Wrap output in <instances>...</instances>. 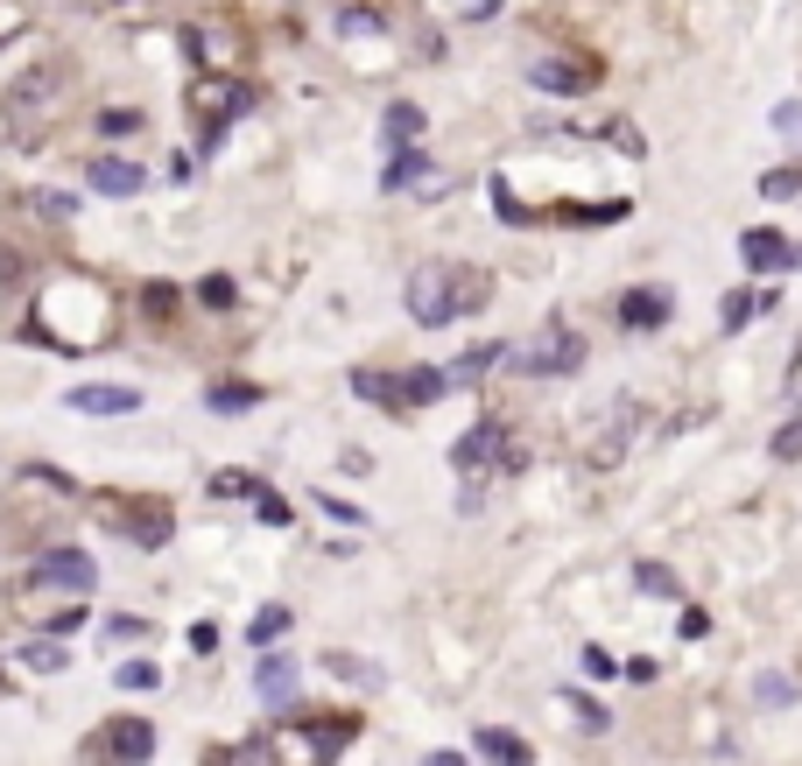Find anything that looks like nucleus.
I'll return each instance as SVG.
<instances>
[{"mask_svg":"<svg viewBox=\"0 0 802 766\" xmlns=\"http://www.w3.org/2000/svg\"><path fill=\"white\" fill-rule=\"evenodd\" d=\"M486 303V275L479 267H458V261H423L409 275V317L423 324V330H437V324H458L465 310H479Z\"/></svg>","mask_w":802,"mask_h":766,"instance_id":"obj_1","label":"nucleus"},{"mask_svg":"<svg viewBox=\"0 0 802 766\" xmlns=\"http://www.w3.org/2000/svg\"><path fill=\"white\" fill-rule=\"evenodd\" d=\"M577 359H585V338H577L571 324H542V330L522 344V359H514V366L535 373V380H549V373H571Z\"/></svg>","mask_w":802,"mask_h":766,"instance_id":"obj_2","label":"nucleus"},{"mask_svg":"<svg viewBox=\"0 0 802 766\" xmlns=\"http://www.w3.org/2000/svg\"><path fill=\"white\" fill-rule=\"evenodd\" d=\"M500 450H507V423H500V415H479V423L451 443V464H458V472H486Z\"/></svg>","mask_w":802,"mask_h":766,"instance_id":"obj_3","label":"nucleus"},{"mask_svg":"<svg viewBox=\"0 0 802 766\" xmlns=\"http://www.w3.org/2000/svg\"><path fill=\"white\" fill-rule=\"evenodd\" d=\"M36 577L42 583H57V591H92V583H99V563H92V555H85V549H50V555H42V563H36Z\"/></svg>","mask_w":802,"mask_h":766,"instance_id":"obj_4","label":"nucleus"},{"mask_svg":"<svg viewBox=\"0 0 802 766\" xmlns=\"http://www.w3.org/2000/svg\"><path fill=\"white\" fill-rule=\"evenodd\" d=\"M106 753L121 766H141L148 753H155V725H148V717H113V725H106Z\"/></svg>","mask_w":802,"mask_h":766,"instance_id":"obj_5","label":"nucleus"},{"mask_svg":"<svg viewBox=\"0 0 802 766\" xmlns=\"http://www.w3.org/2000/svg\"><path fill=\"white\" fill-rule=\"evenodd\" d=\"M64 409H78V415H134L141 394H134V387H71Z\"/></svg>","mask_w":802,"mask_h":766,"instance_id":"obj_6","label":"nucleus"},{"mask_svg":"<svg viewBox=\"0 0 802 766\" xmlns=\"http://www.w3.org/2000/svg\"><path fill=\"white\" fill-rule=\"evenodd\" d=\"M528 85H535V92H556V99H577V92H591V71H585V64H563V56H549V64L528 71Z\"/></svg>","mask_w":802,"mask_h":766,"instance_id":"obj_7","label":"nucleus"},{"mask_svg":"<svg viewBox=\"0 0 802 766\" xmlns=\"http://www.w3.org/2000/svg\"><path fill=\"white\" fill-rule=\"evenodd\" d=\"M92 190H106V198H134V190H148V169H141V162H121V155H99L92 162Z\"/></svg>","mask_w":802,"mask_h":766,"instance_id":"obj_8","label":"nucleus"},{"mask_svg":"<svg viewBox=\"0 0 802 766\" xmlns=\"http://www.w3.org/2000/svg\"><path fill=\"white\" fill-rule=\"evenodd\" d=\"M739 261H747L753 275H775V267H789V239L767 233V225H753V233L739 239Z\"/></svg>","mask_w":802,"mask_h":766,"instance_id":"obj_9","label":"nucleus"},{"mask_svg":"<svg viewBox=\"0 0 802 766\" xmlns=\"http://www.w3.org/2000/svg\"><path fill=\"white\" fill-rule=\"evenodd\" d=\"M619 324H627V330H655V324H668V289H634L627 303H619Z\"/></svg>","mask_w":802,"mask_h":766,"instance_id":"obj_10","label":"nucleus"},{"mask_svg":"<svg viewBox=\"0 0 802 766\" xmlns=\"http://www.w3.org/2000/svg\"><path fill=\"white\" fill-rule=\"evenodd\" d=\"M775 303H781L775 289H732V296H725V310H718V324H725V330H739V324L767 317V310H775Z\"/></svg>","mask_w":802,"mask_h":766,"instance_id":"obj_11","label":"nucleus"},{"mask_svg":"<svg viewBox=\"0 0 802 766\" xmlns=\"http://www.w3.org/2000/svg\"><path fill=\"white\" fill-rule=\"evenodd\" d=\"M472 745H479V753L493 759V766H528V745L514 739V731H500V725H486V731H479V739H472Z\"/></svg>","mask_w":802,"mask_h":766,"instance_id":"obj_12","label":"nucleus"},{"mask_svg":"<svg viewBox=\"0 0 802 766\" xmlns=\"http://www.w3.org/2000/svg\"><path fill=\"white\" fill-rule=\"evenodd\" d=\"M380 127H388V148L401 155V148H415V134H423V106H409V99H394Z\"/></svg>","mask_w":802,"mask_h":766,"instance_id":"obj_13","label":"nucleus"},{"mask_svg":"<svg viewBox=\"0 0 802 766\" xmlns=\"http://www.w3.org/2000/svg\"><path fill=\"white\" fill-rule=\"evenodd\" d=\"M254 682H261V696H267V703H289V689H296V661H289V654H267Z\"/></svg>","mask_w":802,"mask_h":766,"instance_id":"obj_14","label":"nucleus"},{"mask_svg":"<svg viewBox=\"0 0 802 766\" xmlns=\"http://www.w3.org/2000/svg\"><path fill=\"white\" fill-rule=\"evenodd\" d=\"M493 359H507V344H479V352H465L451 373H443V380H451V387H465V380H479V373L493 366Z\"/></svg>","mask_w":802,"mask_h":766,"instance_id":"obj_15","label":"nucleus"},{"mask_svg":"<svg viewBox=\"0 0 802 766\" xmlns=\"http://www.w3.org/2000/svg\"><path fill=\"white\" fill-rule=\"evenodd\" d=\"M352 394L380 401V409H401V380H388V373H352Z\"/></svg>","mask_w":802,"mask_h":766,"instance_id":"obj_16","label":"nucleus"},{"mask_svg":"<svg viewBox=\"0 0 802 766\" xmlns=\"http://www.w3.org/2000/svg\"><path fill=\"white\" fill-rule=\"evenodd\" d=\"M281 633H289V605H261L254 626H247V640H254V648H267V640H281Z\"/></svg>","mask_w":802,"mask_h":766,"instance_id":"obj_17","label":"nucleus"},{"mask_svg":"<svg viewBox=\"0 0 802 766\" xmlns=\"http://www.w3.org/2000/svg\"><path fill=\"white\" fill-rule=\"evenodd\" d=\"M443 387H451V380H443V373H409V380H401V409H415V401H437L443 394Z\"/></svg>","mask_w":802,"mask_h":766,"instance_id":"obj_18","label":"nucleus"},{"mask_svg":"<svg viewBox=\"0 0 802 766\" xmlns=\"http://www.w3.org/2000/svg\"><path fill=\"white\" fill-rule=\"evenodd\" d=\"M634 583H641L648 598H676V569H668V563H641V569H634Z\"/></svg>","mask_w":802,"mask_h":766,"instance_id":"obj_19","label":"nucleus"},{"mask_svg":"<svg viewBox=\"0 0 802 766\" xmlns=\"http://www.w3.org/2000/svg\"><path fill=\"white\" fill-rule=\"evenodd\" d=\"M190 50H198L204 64H233V36H218V28H198V36H190Z\"/></svg>","mask_w":802,"mask_h":766,"instance_id":"obj_20","label":"nucleus"},{"mask_svg":"<svg viewBox=\"0 0 802 766\" xmlns=\"http://www.w3.org/2000/svg\"><path fill=\"white\" fill-rule=\"evenodd\" d=\"M761 198H775V204L781 198H802V169H767L761 176Z\"/></svg>","mask_w":802,"mask_h":766,"instance_id":"obj_21","label":"nucleus"},{"mask_svg":"<svg viewBox=\"0 0 802 766\" xmlns=\"http://www.w3.org/2000/svg\"><path fill=\"white\" fill-rule=\"evenodd\" d=\"M254 401H261V387H212L218 415H240V409H254Z\"/></svg>","mask_w":802,"mask_h":766,"instance_id":"obj_22","label":"nucleus"},{"mask_svg":"<svg viewBox=\"0 0 802 766\" xmlns=\"http://www.w3.org/2000/svg\"><path fill=\"white\" fill-rule=\"evenodd\" d=\"M198 303H204V310H233V281H226V275H204V281H198Z\"/></svg>","mask_w":802,"mask_h":766,"instance_id":"obj_23","label":"nucleus"},{"mask_svg":"<svg viewBox=\"0 0 802 766\" xmlns=\"http://www.w3.org/2000/svg\"><path fill=\"white\" fill-rule=\"evenodd\" d=\"M331 675H346V682H366V689L380 682V668H366V661H352V654H331Z\"/></svg>","mask_w":802,"mask_h":766,"instance_id":"obj_24","label":"nucleus"},{"mask_svg":"<svg viewBox=\"0 0 802 766\" xmlns=\"http://www.w3.org/2000/svg\"><path fill=\"white\" fill-rule=\"evenodd\" d=\"M443 8H451L458 22H493V14H500V0H443Z\"/></svg>","mask_w":802,"mask_h":766,"instance_id":"obj_25","label":"nucleus"},{"mask_svg":"<svg viewBox=\"0 0 802 766\" xmlns=\"http://www.w3.org/2000/svg\"><path fill=\"white\" fill-rule=\"evenodd\" d=\"M775 457H781V464H789V457H802V415L775 429Z\"/></svg>","mask_w":802,"mask_h":766,"instance_id":"obj_26","label":"nucleus"},{"mask_svg":"<svg viewBox=\"0 0 802 766\" xmlns=\"http://www.w3.org/2000/svg\"><path fill=\"white\" fill-rule=\"evenodd\" d=\"M338 28H346V36H374L380 14H374V8H346V14H338Z\"/></svg>","mask_w":802,"mask_h":766,"instance_id":"obj_27","label":"nucleus"},{"mask_svg":"<svg viewBox=\"0 0 802 766\" xmlns=\"http://www.w3.org/2000/svg\"><path fill=\"white\" fill-rule=\"evenodd\" d=\"M317 506H324V514H331V520H346V528H366V514H360V506L331 500V492H317Z\"/></svg>","mask_w":802,"mask_h":766,"instance_id":"obj_28","label":"nucleus"},{"mask_svg":"<svg viewBox=\"0 0 802 766\" xmlns=\"http://www.w3.org/2000/svg\"><path fill=\"white\" fill-rule=\"evenodd\" d=\"M155 682H162V675L148 668V661H127V668H121V689H155Z\"/></svg>","mask_w":802,"mask_h":766,"instance_id":"obj_29","label":"nucleus"},{"mask_svg":"<svg viewBox=\"0 0 802 766\" xmlns=\"http://www.w3.org/2000/svg\"><path fill=\"white\" fill-rule=\"evenodd\" d=\"M64 648H28V668H42V675H57V668H64Z\"/></svg>","mask_w":802,"mask_h":766,"instance_id":"obj_30","label":"nucleus"},{"mask_svg":"<svg viewBox=\"0 0 802 766\" xmlns=\"http://www.w3.org/2000/svg\"><path fill=\"white\" fill-rule=\"evenodd\" d=\"M134 127H141V113H99V134H134Z\"/></svg>","mask_w":802,"mask_h":766,"instance_id":"obj_31","label":"nucleus"},{"mask_svg":"<svg viewBox=\"0 0 802 766\" xmlns=\"http://www.w3.org/2000/svg\"><path fill=\"white\" fill-rule=\"evenodd\" d=\"M42 212H50V218H71V212H78V198H64V190H42Z\"/></svg>","mask_w":802,"mask_h":766,"instance_id":"obj_32","label":"nucleus"},{"mask_svg":"<svg viewBox=\"0 0 802 766\" xmlns=\"http://www.w3.org/2000/svg\"><path fill=\"white\" fill-rule=\"evenodd\" d=\"M261 520H267V528H289V506H281L275 492H261Z\"/></svg>","mask_w":802,"mask_h":766,"instance_id":"obj_33","label":"nucleus"},{"mask_svg":"<svg viewBox=\"0 0 802 766\" xmlns=\"http://www.w3.org/2000/svg\"><path fill=\"white\" fill-rule=\"evenodd\" d=\"M190 648H198V654H212V648H218V626H212V619H204V626H190Z\"/></svg>","mask_w":802,"mask_h":766,"instance_id":"obj_34","label":"nucleus"},{"mask_svg":"<svg viewBox=\"0 0 802 766\" xmlns=\"http://www.w3.org/2000/svg\"><path fill=\"white\" fill-rule=\"evenodd\" d=\"M605 134H613L619 155H641V134H634V127H605Z\"/></svg>","mask_w":802,"mask_h":766,"instance_id":"obj_35","label":"nucleus"},{"mask_svg":"<svg viewBox=\"0 0 802 766\" xmlns=\"http://www.w3.org/2000/svg\"><path fill=\"white\" fill-rule=\"evenodd\" d=\"M704 633H711V619H704V612L690 605V612H682V640H704Z\"/></svg>","mask_w":802,"mask_h":766,"instance_id":"obj_36","label":"nucleus"},{"mask_svg":"<svg viewBox=\"0 0 802 766\" xmlns=\"http://www.w3.org/2000/svg\"><path fill=\"white\" fill-rule=\"evenodd\" d=\"M571 711H577V717H585V725H591V731H605V711H599V703H585V696H571Z\"/></svg>","mask_w":802,"mask_h":766,"instance_id":"obj_37","label":"nucleus"},{"mask_svg":"<svg viewBox=\"0 0 802 766\" xmlns=\"http://www.w3.org/2000/svg\"><path fill=\"white\" fill-rule=\"evenodd\" d=\"M233 766H267V745H240V753H233Z\"/></svg>","mask_w":802,"mask_h":766,"instance_id":"obj_38","label":"nucleus"},{"mask_svg":"<svg viewBox=\"0 0 802 766\" xmlns=\"http://www.w3.org/2000/svg\"><path fill=\"white\" fill-rule=\"evenodd\" d=\"M775 127H789L795 141H802V106H781V113H775Z\"/></svg>","mask_w":802,"mask_h":766,"instance_id":"obj_39","label":"nucleus"},{"mask_svg":"<svg viewBox=\"0 0 802 766\" xmlns=\"http://www.w3.org/2000/svg\"><path fill=\"white\" fill-rule=\"evenodd\" d=\"M423 766H465V759H458V753H429Z\"/></svg>","mask_w":802,"mask_h":766,"instance_id":"obj_40","label":"nucleus"}]
</instances>
